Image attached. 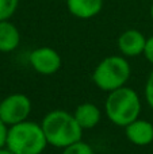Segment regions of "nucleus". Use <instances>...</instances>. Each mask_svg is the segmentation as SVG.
Returning <instances> with one entry per match:
<instances>
[{
  "label": "nucleus",
  "mask_w": 153,
  "mask_h": 154,
  "mask_svg": "<svg viewBox=\"0 0 153 154\" xmlns=\"http://www.w3.org/2000/svg\"><path fill=\"white\" fill-rule=\"evenodd\" d=\"M67 8L75 18L87 20L99 15L105 0H65Z\"/></svg>",
  "instance_id": "9"
},
{
  "label": "nucleus",
  "mask_w": 153,
  "mask_h": 154,
  "mask_svg": "<svg viewBox=\"0 0 153 154\" xmlns=\"http://www.w3.org/2000/svg\"><path fill=\"white\" fill-rule=\"evenodd\" d=\"M7 135H8V126L0 119V149L5 147V145H7Z\"/></svg>",
  "instance_id": "16"
},
{
  "label": "nucleus",
  "mask_w": 153,
  "mask_h": 154,
  "mask_svg": "<svg viewBox=\"0 0 153 154\" xmlns=\"http://www.w3.org/2000/svg\"><path fill=\"white\" fill-rule=\"evenodd\" d=\"M149 14H151V18H152V20H153V3L151 4V8H149Z\"/></svg>",
  "instance_id": "18"
},
{
  "label": "nucleus",
  "mask_w": 153,
  "mask_h": 154,
  "mask_svg": "<svg viewBox=\"0 0 153 154\" xmlns=\"http://www.w3.org/2000/svg\"><path fill=\"white\" fill-rule=\"evenodd\" d=\"M20 31L11 20L0 22V53H11L20 45Z\"/></svg>",
  "instance_id": "11"
},
{
  "label": "nucleus",
  "mask_w": 153,
  "mask_h": 154,
  "mask_svg": "<svg viewBox=\"0 0 153 154\" xmlns=\"http://www.w3.org/2000/svg\"><path fill=\"white\" fill-rule=\"evenodd\" d=\"M148 38L137 29H127L118 37L117 45L123 57H138L144 54Z\"/></svg>",
  "instance_id": "7"
},
{
  "label": "nucleus",
  "mask_w": 153,
  "mask_h": 154,
  "mask_svg": "<svg viewBox=\"0 0 153 154\" xmlns=\"http://www.w3.org/2000/svg\"><path fill=\"white\" fill-rule=\"evenodd\" d=\"M42 130L45 133L48 145L58 149H65L67 146L81 141L83 128L77 123L75 115L64 109H53L43 116Z\"/></svg>",
  "instance_id": "1"
},
{
  "label": "nucleus",
  "mask_w": 153,
  "mask_h": 154,
  "mask_svg": "<svg viewBox=\"0 0 153 154\" xmlns=\"http://www.w3.org/2000/svg\"><path fill=\"white\" fill-rule=\"evenodd\" d=\"M145 100L149 107L153 109V70L149 73L145 82Z\"/></svg>",
  "instance_id": "14"
},
{
  "label": "nucleus",
  "mask_w": 153,
  "mask_h": 154,
  "mask_svg": "<svg viewBox=\"0 0 153 154\" xmlns=\"http://www.w3.org/2000/svg\"><path fill=\"white\" fill-rule=\"evenodd\" d=\"M48 146L41 123L24 120L8 127L7 145L14 154H42Z\"/></svg>",
  "instance_id": "3"
},
{
  "label": "nucleus",
  "mask_w": 153,
  "mask_h": 154,
  "mask_svg": "<svg viewBox=\"0 0 153 154\" xmlns=\"http://www.w3.org/2000/svg\"><path fill=\"white\" fill-rule=\"evenodd\" d=\"M73 115L83 130H91V128L96 127L100 122V118H102V112H100L99 107L94 103H89V101L79 104Z\"/></svg>",
  "instance_id": "10"
},
{
  "label": "nucleus",
  "mask_w": 153,
  "mask_h": 154,
  "mask_svg": "<svg viewBox=\"0 0 153 154\" xmlns=\"http://www.w3.org/2000/svg\"><path fill=\"white\" fill-rule=\"evenodd\" d=\"M61 154H95V153H94V149L88 143H86L83 141H79L76 143H72L69 146H67L65 149H62Z\"/></svg>",
  "instance_id": "13"
},
{
  "label": "nucleus",
  "mask_w": 153,
  "mask_h": 154,
  "mask_svg": "<svg viewBox=\"0 0 153 154\" xmlns=\"http://www.w3.org/2000/svg\"><path fill=\"white\" fill-rule=\"evenodd\" d=\"M141 100L133 88L122 87L108 92L105 103V111L108 120L118 127H126L138 119L141 112Z\"/></svg>",
  "instance_id": "2"
},
{
  "label": "nucleus",
  "mask_w": 153,
  "mask_h": 154,
  "mask_svg": "<svg viewBox=\"0 0 153 154\" xmlns=\"http://www.w3.org/2000/svg\"><path fill=\"white\" fill-rule=\"evenodd\" d=\"M144 56H145V58L153 65V35L146 39V45H145V50H144Z\"/></svg>",
  "instance_id": "15"
},
{
  "label": "nucleus",
  "mask_w": 153,
  "mask_h": 154,
  "mask_svg": "<svg viewBox=\"0 0 153 154\" xmlns=\"http://www.w3.org/2000/svg\"><path fill=\"white\" fill-rule=\"evenodd\" d=\"M132 76V66L126 57L108 56L103 58L92 72V81L105 92L122 88Z\"/></svg>",
  "instance_id": "4"
},
{
  "label": "nucleus",
  "mask_w": 153,
  "mask_h": 154,
  "mask_svg": "<svg viewBox=\"0 0 153 154\" xmlns=\"http://www.w3.org/2000/svg\"><path fill=\"white\" fill-rule=\"evenodd\" d=\"M29 62L37 73L43 76H52L60 70L62 58L58 51L49 46H41L30 53Z\"/></svg>",
  "instance_id": "6"
},
{
  "label": "nucleus",
  "mask_w": 153,
  "mask_h": 154,
  "mask_svg": "<svg viewBox=\"0 0 153 154\" xmlns=\"http://www.w3.org/2000/svg\"><path fill=\"white\" fill-rule=\"evenodd\" d=\"M19 7V0H0V22L10 20Z\"/></svg>",
  "instance_id": "12"
},
{
  "label": "nucleus",
  "mask_w": 153,
  "mask_h": 154,
  "mask_svg": "<svg viewBox=\"0 0 153 154\" xmlns=\"http://www.w3.org/2000/svg\"><path fill=\"white\" fill-rule=\"evenodd\" d=\"M0 154H14V153L7 147H3V149H0Z\"/></svg>",
  "instance_id": "17"
},
{
  "label": "nucleus",
  "mask_w": 153,
  "mask_h": 154,
  "mask_svg": "<svg viewBox=\"0 0 153 154\" xmlns=\"http://www.w3.org/2000/svg\"><path fill=\"white\" fill-rule=\"evenodd\" d=\"M125 135L137 146H148L153 142V125L149 120L140 119L125 127Z\"/></svg>",
  "instance_id": "8"
},
{
  "label": "nucleus",
  "mask_w": 153,
  "mask_h": 154,
  "mask_svg": "<svg viewBox=\"0 0 153 154\" xmlns=\"http://www.w3.org/2000/svg\"><path fill=\"white\" fill-rule=\"evenodd\" d=\"M33 109L29 96L23 93H11L0 100V119L10 127L27 120Z\"/></svg>",
  "instance_id": "5"
}]
</instances>
